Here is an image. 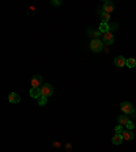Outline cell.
Returning a JSON list of instances; mask_svg holds the SVG:
<instances>
[{
  "label": "cell",
  "instance_id": "cell-14",
  "mask_svg": "<svg viewBox=\"0 0 136 152\" xmlns=\"http://www.w3.org/2000/svg\"><path fill=\"white\" fill-rule=\"evenodd\" d=\"M101 18H102V22H104V23H108L109 21H110V14H108V12H102Z\"/></svg>",
  "mask_w": 136,
  "mask_h": 152
},
{
  "label": "cell",
  "instance_id": "cell-18",
  "mask_svg": "<svg viewBox=\"0 0 136 152\" xmlns=\"http://www.w3.org/2000/svg\"><path fill=\"white\" fill-rule=\"evenodd\" d=\"M125 126H127V129H128V130H132L133 128H135V124H133L132 121H129V122H128V124H127Z\"/></svg>",
  "mask_w": 136,
  "mask_h": 152
},
{
  "label": "cell",
  "instance_id": "cell-7",
  "mask_svg": "<svg viewBox=\"0 0 136 152\" xmlns=\"http://www.w3.org/2000/svg\"><path fill=\"white\" fill-rule=\"evenodd\" d=\"M104 42L106 45H112L114 42V37H113V34H112V31L104 34Z\"/></svg>",
  "mask_w": 136,
  "mask_h": 152
},
{
  "label": "cell",
  "instance_id": "cell-6",
  "mask_svg": "<svg viewBox=\"0 0 136 152\" xmlns=\"http://www.w3.org/2000/svg\"><path fill=\"white\" fill-rule=\"evenodd\" d=\"M113 11H114V3L113 1H106L104 4V12L112 14Z\"/></svg>",
  "mask_w": 136,
  "mask_h": 152
},
{
  "label": "cell",
  "instance_id": "cell-1",
  "mask_svg": "<svg viewBox=\"0 0 136 152\" xmlns=\"http://www.w3.org/2000/svg\"><path fill=\"white\" fill-rule=\"evenodd\" d=\"M41 94H42V97H45V98L52 97V94H53V86L49 84V83L42 84V87H41Z\"/></svg>",
  "mask_w": 136,
  "mask_h": 152
},
{
  "label": "cell",
  "instance_id": "cell-15",
  "mask_svg": "<svg viewBox=\"0 0 136 152\" xmlns=\"http://www.w3.org/2000/svg\"><path fill=\"white\" fill-rule=\"evenodd\" d=\"M136 65V60L135 58H127V67L128 68H133Z\"/></svg>",
  "mask_w": 136,
  "mask_h": 152
},
{
  "label": "cell",
  "instance_id": "cell-5",
  "mask_svg": "<svg viewBox=\"0 0 136 152\" xmlns=\"http://www.w3.org/2000/svg\"><path fill=\"white\" fill-rule=\"evenodd\" d=\"M114 65L118 68L125 67L127 65V58L124 57V56H117V57L114 58Z\"/></svg>",
  "mask_w": 136,
  "mask_h": 152
},
{
  "label": "cell",
  "instance_id": "cell-8",
  "mask_svg": "<svg viewBox=\"0 0 136 152\" xmlns=\"http://www.w3.org/2000/svg\"><path fill=\"white\" fill-rule=\"evenodd\" d=\"M129 121H131V120H129V117H128L127 114H122V116H120L117 118V122L120 124V125H122V126H125Z\"/></svg>",
  "mask_w": 136,
  "mask_h": 152
},
{
  "label": "cell",
  "instance_id": "cell-4",
  "mask_svg": "<svg viewBox=\"0 0 136 152\" xmlns=\"http://www.w3.org/2000/svg\"><path fill=\"white\" fill-rule=\"evenodd\" d=\"M32 87H34V88H41V87H42V76L41 75H34L33 76Z\"/></svg>",
  "mask_w": 136,
  "mask_h": 152
},
{
  "label": "cell",
  "instance_id": "cell-3",
  "mask_svg": "<svg viewBox=\"0 0 136 152\" xmlns=\"http://www.w3.org/2000/svg\"><path fill=\"white\" fill-rule=\"evenodd\" d=\"M102 48H104V44H102V41H100L98 38H95V40L91 41L90 49L93 50V52H101Z\"/></svg>",
  "mask_w": 136,
  "mask_h": 152
},
{
  "label": "cell",
  "instance_id": "cell-17",
  "mask_svg": "<svg viewBox=\"0 0 136 152\" xmlns=\"http://www.w3.org/2000/svg\"><path fill=\"white\" fill-rule=\"evenodd\" d=\"M116 133H118V134H122V132H124V126L122 125H120V124H117V125H116Z\"/></svg>",
  "mask_w": 136,
  "mask_h": 152
},
{
  "label": "cell",
  "instance_id": "cell-11",
  "mask_svg": "<svg viewBox=\"0 0 136 152\" xmlns=\"http://www.w3.org/2000/svg\"><path fill=\"white\" fill-rule=\"evenodd\" d=\"M122 141H124V139H122V134H118V133L114 134L113 139H112V143H113L114 145H120Z\"/></svg>",
  "mask_w": 136,
  "mask_h": 152
},
{
  "label": "cell",
  "instance_id": "cell-16",
  "mask_svg": "<svg viewBox=\"0 0 136 152\" xmlns=\"http://www.w3.org/2000/svg\"><path fill=\"white\" fill-rule=\"evenodd\" d=\"M46 103H48V98H45V97L38 98V105H40V106H44V105H46Z\"/></svg>",
  "mask_w": 136,
  "mask_h": 152
},
{
  "label": "cell",
  "instance_id": "cell-19",
  "mask_svg": "<svg viewBox=\"0 0 136 152\" xmlns=\"http://www.w3.org/2000/svg\"><path fill=\"white\" fill-rule=\"evenodd\" d=\"M50 4H53V5H60V4H61V1H59V0H52V1H50Z\"/></svg>",
  "mask_w": 136,
  "mask_h": 152
},
{
  "label": "cell",
  "instance_id": "cell-10",
  "mask_svg": "<svg viewBox=\"0 0 136 152\" xmlns=\"http://www.w3.org/2000/svg\"><path fill=\"white\" fill-rule=\"evenodd\" d=\"M30 97L32 98H41L42 97V94H41V88H34V87H32V90H30Z\"/></svg>",
  "mask_w": 136,
  "mask_h": 152
},
{
  "label": "cell",
  "instance_id": "cell-2",
  "mask_svg": "<svg viewBox=\"0 0 136 152\" xmlns=\"http://www.w3.org/2000/svg\"><path fill=\"white\" fill-rule=\"evenodd\" d=\"M120 107H121L122 113L127 114V116H129V114H132V113H135V107H133V105H132L131 102H122L121 105H120Z\"/></svg>",
  "mask_w": 136,
  "mask_h": 152
},
{
  "label": "cell",
  "instance_id": "cell-12",
  "mask_svg": "<svg viewBox=\"0 0 136 152\" xmlns=\"http://www.w3.org/2000/svg\"><path fill=\"white\" fill-rule=\"evenodd\" d=\"M8 101L11 103H18L19 101H21V97H19V94H16V92H11L8 97Z\"/></svg>",
  "mask_w": 136,
  "mask_h": 152
},
{
  "label": "cell",
  "instance_id": "cell-13",
  "mask_svg": "<svg viewBox=\"0 0 136 152\" xmlns=\"http://www.w3.org/2000/svg\"><path fill=\"white\" fill-rule=\"evenodd\" d=\"M100 31L104 33V34H106V33L110 31V27H109L108 23H104V22L101 23V25H100Z\"/></svg>",
  "mask_w": 136,
  "mask_h": 152
},
{
  "label": "cell",
  "instance_id": "cell-9",
  "mask_svg": "<svg viewBox=\"0 0 136 152\" xmlns=\"http://www.w3.org/2000/svg\"><path fill=\"white\" fill-rule=\"evenodd\" d=\"M133 133H132V130H124L122 132V139H124V141H131V140H133Z\"/></svg>",
  "mask_w": 136,
  "mask_h": 152
}]
</instances>
